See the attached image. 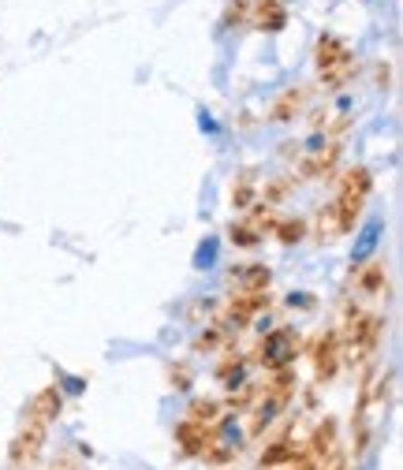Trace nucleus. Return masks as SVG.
<instances>
[{"instance_id":"14","label":"nucleus","mask_w":403,"mask_h":470,"mask_svg":"<svg viewBox=\"0 0 403 470\" xmlns=\"http://www.w3.org/2000/svg\"><path fill=\"white\" fill-rule=\"evenodd\" d=\"M217 384L221 389H228V392H236L239 384L247 381V358L243 355H236V351H228L224 358H221V366H217Z\"/></svg>"},{"instance_id":"5","label":"nucleus","mask_w":403,"mask_h":470,"mask_svg":"<svg viewBox=\"0 0 403 470\" xmlns=\"http://www.w3.org/2000/svg\"><path fill=\"white\" fill-rule=\"evenodd\" d=\"M46 437H49V425H38V422H23V430L15 433L12 448H8V463L15 470H27L38 463V456L46 452Z\"/></svg>"},{"instance_id":"9","label":"nucleus","mask_w":403,"mask_h":470,"mask_svg":"<svg viewBox=\"0 0 403 470\" xmlns=\"http://www.w3.org/2000/svg\"><path fill=\"white\" fill-rule=\"evenodd\" d=\"M314 60H317V68H322V75H329V71H336V68H344V63H351L355 56H351V49H348V41H344V38L322 34V38H317V53H314Z\"/></svg>"},{"instance_id":"27","label":"nucleus","mask_w":403,"mask_h":470,"mask_svg":"<svg viewBox=\"0 0 403 470\" xmlns=\"http://www.w3.org/2000/svg\"><path fill=\"white\" fill-rule=\"evenodd\" d=\"M49 470H87V466H82V463H75V459H56Z\"/></svg>"},{"instance_id":"12","label":"nucleus","mask_w":403,"mask_h":470,"mask_svg":"<svg viewBox=\"0 0 403 470\" xmlns=\"http://www.w3.org/2000/svg\"><path fill=\"white\" fill-rule=\"evenodd\" d=\"M269 281H273V273L265 262H247L228 273V284L236 291H269Z\"/></svg>"},{"instance_id":"24","label":"nucleus","mask_w":403,"mask_h":470,"mask_svg":"<svg viewBox=\"0 0 403 470\" xmlns=\"http://www.w3.org/2000/svg\"><path fill=\"white\" fill-rule=\"evenodd\" d=\"M254 396H258V389H254L250 381H243V384H239V392H231V399H228V411H247L250 403H254Z\"/></svg>"},{"instance_id":"18","label":"nucleus","mask_w":403,"mask_h":470,"mask_svg":"<svg viewBox=\"0 0 403 470\" xmlns=\"http://www.w3.org/2000/svg\"><path fill=\"white\" fill-rule=\"evenodd\" d=\"M381 228H385L381 221H370V224L363 228V235H358V243H355V250H351V262H355V269L370 262V254H374V247H377V239H381Z\"/></svg>"},{"instance_id":"3","label":"nucleus","mask_w":403,"mask_h":470,"mask_svg":"<svg viewBox=\"0 0 403 470\" xmlns=\"http://www.w3.org/2000/svg\"><path fill=\"white\" fill-rule=\"evenodd\" d=\"M370 190H374V176H370V168H348V172L340 176V190H336V198H332V209H336V221H340V231L348 235L358 217H363V206L370 198Z\"/></svg>"},{"instance_id":"6","label":"nucleus","mask_w":403,"mask_h":470,"mask_svg":"<svg viewBox=\"0 0 403 470\" xmlns=\"http://www.w3.org/2000/svg\"><path fill=\"white\" fill-rule=\"evenodd\" d=\"M262 310H269V291H231L221 322L228 329H243V325H250V317H258Z\"/></svg>"},{"instance_id":"11","label":"nucleus","mask_w":403,"mask_h":470,"mask_svg":"<svg viewBox=\"0 0 403 470\" xmlns=\"http://www.w3.org/2000/svg\"><path fill=\"white\" fill-rule=\"evenodd\" d=\"M250 23L265 30V34H277L288 27V4L284 0H254L250 4Z\"/></svg>"},{"instance_id":"20","label":"nucleus","mask_w":403,"mask_h":470,"mask_svg":"<svg viewBox=\"0 0 403 470\" xmlns=\"http://www.w3.org/2000/svg\"><path fill=\"white\" fill-rule=\"evenodd\" d=\"M254 183H258V176H254V168H247V172L239 176V183L231 187V206H236V209H250L254 202H258V195H254Z\"/></svg>"},{"instance_id":"2","label":"nucleus","mask_w":403,"mask_h":470,"mask_svg":"<svg viewBox=\"0 0 403 470\" xmlns=\"http://www.w3.org/2000/svg\"><path fill=\"white\" fill-rule=\"evenodd\" d=\"M381 336H385V317H381V314H366V310H358V306L348 310L344 329H336V340H340V355H344L348 362H366V358L377 351Z\"/></svg>"},{"instance_id":"26","label":"nucleus","mask_w":403,"mask_h":470,"mask_svg":"<svg viewBox=\"0 0 403 470\" xmlns=\"http://www.w3.org/2000/svg\"><path fill=\"white\" fill-rule=\"evenodd\" d=\"M168 377H172L176 389H190V366H187V362H176V366L168 370Z\"/></svg>"},{"instance_id":"16","label":"nucleus","mask_w":403,"mask_h":470,"mask_svg":"<svg viewBox=\"0 0 403 470\" xmlns=\"http://www.w3.org/2000/svg\"><path fill=\"white\" fill-rule=\"evenodd\" d=\"M303 101H306V90H284L277 101H273V109H269V120H277V123H288L303 113Z\"/></svg>"},{"instance_id":"21","label":"nucleus","mask_w":403,"mask_h":470,"mask_svg":"<svg viewBox=\"0 0 403 470\" xmlns=\"http://www.w3.org/2000/svg\"><path fill=\"white\" fill-rule=\"evenodd\" d=\"M273 231H277V239L284 247H295L306 235V221L303 217H277V224H273Z\"/></svg>"},{"instance_id":"22","label":"nucleus","mask_w":403,"mask_h":470,"mask_svg":"<svg viewBox=\"0 0 403 470\" xmlns=\"http://www.w3.org/2000/svg\"><path fill=\"white\" fill-rule=\"evenodd\" d=\"M224 340H228V325H224V322H214V325H209V329L195 340V351H202V355H206V351H217Z\"/></svg>"},{"instance_id":"8","label":"nucleus","mask_w":403,"mask_h":470,"mask_svg":"<svg viewBox=\"0 0 403 470\" xmlns=\"http://www.w3.org/2000/svg\"><path fill=\"white\" fill-rule=\"evenodd\" d=\"M209 437H214V425H202V422H190V418L176 425V448L187 459H202Z\"/></svg>"},{"instance_id":"13","label":"nucleus","mask_w":403,"mask_h":470,"mask_svg":"<svg viewBox=\"0 0 403 470\" xmlns=\"http://www.w3.org/2000/svg\"><path fill=\"white\" fill-rule=\"evenodd\" d=\"M340 154H344L340 142H329V146L317 142V149L299 164V172H303V176H329L332 168H336V161H340Z\"/></svg>"},{"instance_id":"25","label":"nucleus","mask_w":403,"mask_h":470,"mask_svg":"<svg viewBox=\"0 0 403 470\" xmlns=\"http://www.w3.org/2000/svg\"><path fill=\"white\" fill-rule=\"evenodd\" d=\"M247 0H228V12H224V19H221V23L224 27H239L243 23V15H247Z\"/></svg>"},{"instance_id":"17","label":"nucleus","mask_w":403,"mask_h":470,"mask_svg":"<svg viewBox=\"0 0 403 470\" xmlns=\"http://www.w3.org/2000/svg\"><path fill=\"white\" fill-rule=\"evenodd\" d=\"M385 288H389L385 265H381V262L358 265V291H363V295H385Z\"/></svg>"},{"instance_id":"19","label":"nucleus","mask_w":403,"mask_h":470,"mask_svg":"<svg viewBox=\"0 0 403 470\" xmlns=\"http://www.w3.org/2000/svg\"><path fill=\"white\" fill-rule=\"evenodd\" d=\"M190 415V422H202V425H217V422H224V407L217 399H190V407H187Z\"/></svg>"},{"instance_id":"23","label":"nucleus","mask_w":403,"mask_h":470,"mask_svg":"<svg viewBox=\"0 0 403 470\" xmlns=\"http://www.w3.org/2000/svg\"><path fill=\"white\" fill-rule=\"evenodd\" d=\"M228 235H231V243H236V247H247V250L262 243V231L254 228L250 221H239V224H231V228H228Z\"/></svg>"},{"instance_id":"15","label":"nucleus","mask_w":403,"mask_h":470,"mask_svg":"<svg viewBox=\"0 0 403 470\" xmlns=\"http://www.w3.org/2000/svg\"><path fill=\"white\" fill-rule=\"evenodd\" d=\"M299 456V444H295L288 433H281L277 441H269V448L262 452V470H273V466H291V459Z\"/></svg>"},{"instance_id":"7","label":"nucleus","mask_w":403,"mask_h":470,"mask_svg":"<svg viewBox=\"0 0 403 470\" xmlns=\"http://www.w3.org/2000/svg\"><path fill=\"white\" fill-rule=\"evenodd\" d=\"M310 358H314V377L317 384H329L340 370V340H336V329H325L322 336L314 340L310 348Z\"/></svg>"},{"instance_id":"10","label":"nucleus","mask_w":403,"mask_h":470,"mask_svg":"<svg viewBox=\"0 0 403 470\" xmlns=\"http://www.w3.org/2000/svg\"><path fill=\"white\" fill-rule=\"evenodd\" d=\"M60 411H63V396H60V389H56V384H46V389L34 392V399L27 403V422L49 425V422L60 418Z\"/></svg>"},{"instance_id":"1","label":"nucleus","mask_w":403,"mask_h":470,"mask_svg":"<svg viewBox=\"0 0 403 470\" xmlns=\"http://www.w3.org/2000/svg\"><path fill=\"white\" fill-rule=\"evenodd\" d=\"M295 389H299V377L291 373V366L273 373V381H265V389H258V396H254V403L247 407V411H250L247 433H250V437H262V433L269 430V425L281 418V411L291 403Z\"/></svg>"},{"instance_id":"4","label":"nucleus","mask_w":403,"mask_h":470,"mask_svg":"<svg viewBox=\"0 0 403 470\" xmlns=\"http://www.w3.org/2000/svg\"><path fill=\"white\" fill-rule=\"evenodd\" d=\"M299 351H303V336H299V329L281 325V329H273V332L262 336L258 355H254V358H258L269 373H277V370H288L291 362L299 358Z\"/></svg>"}]
</instances>
